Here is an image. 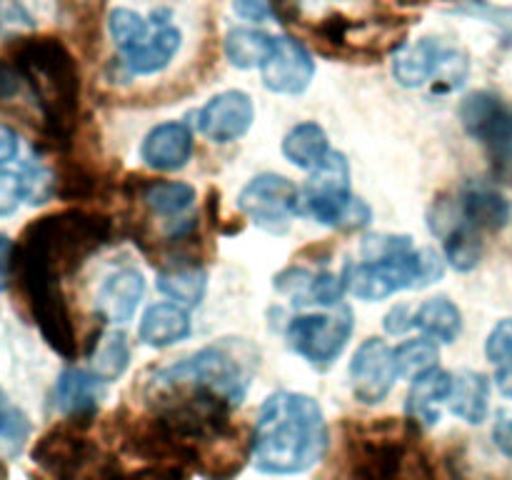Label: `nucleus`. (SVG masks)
Here are the masks:
<instances>
[{
  "label": "nucleus",
  "instance_id": "14",
  "mask_svg": "<svg viewBox=\"0 0 512 480\" xmlns=\"http://www.w3.org/2000/svg\"><path fill=\"white\" fill-rule=\"evenodd\" d=\"M180 43H183V33L173 25L170 10H153L150 33L145 35L143 43L120 55V60L130 75H155L173 63Z\"/></svg>",
  "mask_w": 512,
  "mask_h": 480
},
{
  "label": "nucleus",
  "instance_id": "24",
  "mask_svg": "<svg viewBox=\"0 0 512 480\" xmlns=\"http://www.w3.org/2000/svg\"><path fill=\"white\" fill-rule=\"evenodd\" d=\"M280 150H283V158L295 168L315 170L328 158L330 140L323 125L315 123V120H305V123L293 125L283 135Z\"/></svg>",
  "mask_w": 512,
  "mask_h": 480
},
{
  "label": "nucleus",
  "instance_id": "27",
  "mask_svg": "<svg viewBox=\"0 0 512 480\" xmlns=\"http://www.w3.org/2000/svg\"><path fill=\"white\" fill-rule=\"evenodd\" d=\"M130 365V343L123 330H108L98 335L90 348V370L103 383H113L128 370Z\"/></svg>",
  "mask_w": 512,
  "mask_h": 480
},
{
  "label": "nucleus",
  "instance_id": "41",
  "mask_svg": "<svg viewBox=\"0 0 512 480\" xmlns=\"http://www.w3.org/2000/svg\"><path fill=\"white\" fill-rule=\"evenodd\" d=\"M493 443H495V448L505 455V458L512 460V418H508V415H503V418L495 423Z\"/></svg>",
  "mask_w": 512,
  "mask_h": 480
},
{
  "label": "nucleus",
  "instance_id": "8",
  "mask_svg": "<svg viewBox=\"0 0 512 480\" xmlns=\"http://www.w3.org/2000/svg\"><path fill=\"white\" fill-rule=\"evenodd\" d=\"M465 133L488 153L495 180L512 183V108L490 90H475L458 105Z\"/></svg>",
  "mask_w": 512,
  "mask_h": 480
},
{
  "label": "nucleus",
  "instance_id": "39",
  "mask_svg": "<svg viewBox=\"0 0 512 480\" xmlns=\"http://www.w3.org/2000/svg\"><path fill=\"white\" fill-rule=\"evenodd\" d=\"M13 250V240L0 235V293L10 285V275H13Z\"/></svg>",
  "mask_w": 512,
  "mask_h": 480
},
{
  "label": "nucleus",
  "instance_id": "36",
  "mask_svg": "<svg viewBox=\"0 0 512 480\" xmlns=\"http://www.w3.org/2000/svg\"><path fill=\"white\" fill-rule=\"evenodd\" d=\"M383 328L388 330L390 335H403L408 333L410 328H415V308L408 303H398L385 313Z\"/></svg>",
  "mask_w": 512,
  "mask_h": 480
},
{
  "label": "nucleus",
  "instance_id": "38",
  "mask_svg": "<svg viewBox=\"0 0 512 480\" xmlns=\"http://www.w3.org/2000/svg\"><path fill=\"white\" fill-rule=\"evenodd\" d=\"M18 150H20L18 133H15L10 125L0 123V165H8L10 160L18 158Z\"/></svg>",
  "mask_w": 512,
  "mask_h": 480
},
{
  "label": "nucleus",
  "instance_id": "15",
  "mask_svg": "<svg viewBox=\"0 0 512 480\" xmlns=\"http://www.w3.org/2000/svg\"><path fill=\"white\" fill-rule=\"evenodd\" d=\"M193 150L195 138L190 125L180 123V120H168V123L153 125L145 133L143 143H140V160L150 170L175 173V170H183L190 163Z\"/></svg>",
  "mask_w": 512,
  "mask_h": 480
},
{
  "label": "nucleus",
  "instance_id": "9",
  "mask_svg": "<svg viewBox=\"0 0 512 480\" xmlns=\"http://www.w3.org/2000/svg\"><path fill=\"white\" fill-rule=\"evenodd\" d=\"M355 318L348 305H335L330 313L295 315L285 328L290 350L308 360L310 368L328 370L348 348Z\"/></svg>",
  "mask_w": 512,
  "mask_h": 480
},
{
  "label": "nucleus",
  "instance_id": "1",
  "mask_svg": "<svg viewBox=\"0 0 512 480\" xmlns=\"http://www.w3.org/2000/svg\"><path fill=\"white\" fill-rule=\"evenodd\" d=\"M10 40L8 60L23 75L43 143L55 153H68L78 135L83 95L78 60L55 35H18Z\"/></svg>",
  "mask_w": 512,
  "mask_h": 480
},
{
  "label": "nucleus",
  "instance_id": "29",
  "mask_svg": "<svg viewBox=\"0 0 512 480\" xmlns=\"http://www.w3.org/2000/svg\"><path fill=\"white\" fill-rule=\"evenodd\" d=\"M440 358V350L438 343L430 338H413V340H405L395 348V365H398V375L400 378H418L420 373L425 370L435 368Z\"/></svg>",
  "mask_w": 512,
  "mask_h": 480
},
{
  "label": "nucleus",
  "instance_id": "11",
  "mask_svg": "<svg viewBox=\"0 0 512 480\" xmlns=\"http://www.w3.org/2000/svg\"><path fill=\"white\" fill-rule=\"evenodd\" d=\"M350 388L355 400L363 405H378L393 390L398 375L395 365V348H390L383 338H368L358 345L350 360Z\"/></svg>",
  "mask_w": 512,
  "mask_h": 480
},
{
  "label": "nucleus",
  "instance_id": "4",
  "mask_svg": "<svg viewBox=\"0 0 512 480\" xmlns=\"http://www.w3.org/2000/svg\"><path fill=\"white\" fill-rule=\"evenodd\" d=\"M10 283H15L20 303L28 310V318L40 330L45 343L65 360L80 355L78 330H75L73 310L63 290V278L33 265L15 263Z\"/></svg>",
  "mask_w": 512,
  "mask_h": 480
},
{
  "label": "nucleus",
  "instance_id": "13",
  "mask_svg": "<svg viewBox=\"0 0 512 480\" xmlns=\"http://www.w3.org/2000/svg\"><path fill=\"white\" fill-rule=\"evenodd\" d=\"M260 78L270 93H305L315 78L313 53L300 40L290 38V35H278L268 60L260 65Z\"/></svg>",
  "mask_w": 512,
  "mask_h": 480
},
{
  "label": "nucleus",
  "instance_id": "3",
  "mask_svg": "<svg viewBox=\"0 0 512 480\" xmlns=\"http://www.w3.org/2000/svg\"><path fill=\"white\" fill-rule=\"evenodd\" d=\"M115 220L88 208H65L25 225L15 243V263L48 270L58 278L78 273L113 240Z\"/></svg>",
  "mask_w": 512,
  "mask_h": 480
},
{
  "label": "nucleus",
  "instance_id": "37",
  "mask_svg": "<svg viewBox=\"0 0 512 480\" xmlns=\"http://www.w3.org/2000/svg\"><path fill=\"white\" fill-rule=\"evenodd\" d=\"M233 10L238 18L250 20V23H265L268 18H273L270 0H233Z\"/></svg>",
  "mask_w": 512,
  "mask_h": 480
},
{
  "label": "nucleus",
  "instance_id": "26",
  "mask_svg": "<svg viewBox=\"0 0 512 480\" xmlns=\"http://www.w3.org/2000/svg\"><path fill=\"white\" fill-rule=\"evenodd\" d=\"M275 38L265 30L258 28H233L225 35V58L230 60L233 68L250 70L260 68L268 60L270 50H273Z\"/></svg>",
  "mask_w": 512,
  "mask_h": 480
},
{
  "label": "nucleus",
  "instance_id": "7",
  "mask_svg": "<svg viewBox=\"0 0 512 480\" xmlns=\"http://www.w3.org/2000/svg\"><path fill=\"white\" fill-rule=\"evenodd\" d=\"M318 53L343 60H375L385 53L393 55L405 40V23L388 20H353L333 13L308 28Z\"/></svg>",
  "mask_w": 512,
  "mask_h": 480
},
{
  "label": "nucleus",
  "instance_id": "2",
  "mask_svg": "<svg viewBox=\"0 0 512 480\" xmlns=\"http://www.w3.org/2000/svg\"><path fill=\"white\" fill-rule=\"evenodd\" d=\"M330 428L315 398L293 390L268 395L250 435V460L265 475H300L325 458Z\"/></svg>",
  "mask_w": 512,
  "mask_h": 480
},
{
  "label": "nucleus",
  "instance_id": "16",
  "mask_svg": "<svg viewBox=\"0 0 512 480\" xmlns=\"http://www.w3.org/2000/svg\"><path fill=\"white\" fill-rule=\"evenodd\" d=\"M450 48L453 45H445L440 38H420L418 43H403L393 53V63H390L395 83L408 90L433 85Z\"/></svg>",
  "mask_w": 512,
  "mask_h": 480
},
{
  "label": "nucleus",
  "instance_id": "22",
  "mask_svg": "<svg viewBox=\"0 0 512 480\" xmlns=\"http://www.w3.org/2000/svg\"><path fill=\"white\" fill-rule=\"evenodd\" d=\"M193 323L183 305L155 303L143 313L138 325V340L148 348L163 350L190 338Z\"/></svg>",
  "mask_w": 512,
  "mask_h": 480
},
{
  "label": "nucleus",
  "instance_id": "17",
  "mask_svg": "<svg viewBox=\"0 0 512 480\" xmlns=\"http://www.w3.org/2000/svg\"><path fill=\"white\" fill-rule=\"evenodd\" d=\"M143 295L145 280L140 270L133 265H123V268H115L113 273L105 275V280L100 283L98 295H95V310L105 323L123 325L133 320Z\"/></svg>",
  "mask_w": 512,
  "mask_h": 480
},
{
  "label": "nucleus",
  "instance_id": "25",
  "mask_svg": "<svg viewBox=\"0 0 512 480\" xmlns=\"http://www.w3.org/2000/svg\"><path fill=\"white\" fill-rule=\"evenodd\" d=\"M415 328L435 343L450 345L463 333V313L448 295H438L415 310Z\"/></svg>",
  "mask_w": 512,
  "mask_h": 480
},
{
  "label": "nucleus",
  "instance_id": "12",
  "mask_svg": "<svg viewBox=\"0 0 512 480\" xmlns=\"http://www.w3.org/2000/svg\"><path fill=\"white\" fill-rule=\"evenodd\" d=\"M255 120V105L245 90H223L195 113V130L215 145L243 138Z\"/></svg>",
  "mask_w": 512,
  "mask_h": 480
},
{
  "label": "nucleus",
  "instance_id": "35",
  "mask_svg": "<svg viewBox=\"0 0 512 480\" xmlns=\"http://www.w3.org/2000/svg\"><path fill=\"white\" fill-rule=\"evenodd\" d=\"M485 355L498 368L512 365V318H503L493 325L485 340Z\"/></svg>",
  "mask_w": 512,
  "mask_h": 480
},
{
  "label": "nucleus",
  "instance_id": "40",
  "mask_svg": "<svg viewBox=\"0 0 512 480\" xmlns=\"http://www.w3.org/2000/svg\"><path fill=\"white\" fill-rule=\"evenodd\" d=\"M270 10H273V18H278V23H300V0H270Z\"/></svg>",
  "mask_w": 512,
  "mask_h": 480
},
{
  "label": "nucleus",
  "instance_id": "42",
  "mask_svg": "<svg viewBox=\"0 0 512 480\" xmlns=\"http://www.w3.org/2000/svg\"><path fill=\"white\" fill-rule=\"evenodd\" d=\"M495 383H498L500 393L512 398V365H505V368L498 370V375H495Z\"/></svg>",
  "mask_w": 512,
  "mask_h": 480
},
{
  "label": "nucleus",
  "instance_id": "19",
  "mask_svg": "<svg viewBox=\"0 0 512 480\" xmlns=\"http://www.w3.org/2000/svg\"><path fill=\"white\" fill-rule=\"evenodd\" d=\"M455 205L465 223L478 228L483 235L500 233L510 223V203L495 185L468 183L455 195Z\"/></svg>",
  "mask_w": 512,
  "mask_h": 480
},
{
  "label": "nucleus",
  "instance_id": "34",
  "mask_svg": "<svg viewBox=\"0 0 512 480\" xmlns=\"http://www.w3.org/2000/svg\"><path fill=\"white\" fill-rule=\"evenodd\" d=\"M35 30L30 10L20 0H0V38H18Z\"/></svg>",
  "mask_w": 512,
  "mask_h": 480
},
{
  "label": "nucleus",
  "instance_id": "18",
  "mask_svg": "<svg viewBox=\"0 0 512 480\" xmlns=\"http://www.w3.org/2000/svg\"><path fill=\"white\" fill-rule=\"evenodd\" d=\"M125 193L130 200H140L143 208L148 210L155 218H183L198 200L193 185L183 183V180H148V178H135L133 175L125 183Z\"/></svg>",
  "mask_w": 512,
  "mask_h": 480
},
{
  "label": "nucleus",
  "instance_id": "33",
  "mask_svg": "<svg viewBox=\"0 0 512 480\" xmlns=\"http://www.w3.org/2000/svg\"><path fill=\"white\" fill-rule=\"evenodd\" d=\"M30 198L28 175L0 170V218H8L20 208L23 200Z\"/></svg>",
  "mask_w": 512,
  "mask_h": 480
},
{
  "label": "nucleus",
  "instance_id": "20",
  "mask_svg": "<svg viewBox=\"0 0 512 480\" xmlns=\"http://www.w3.org/2000/svg\"><path fill=\"white\" fill-rule=\"evenodd\" d=\"M450 390H453V373L443 368H430L413 378L408 400H405V413L420 428H435L443 418V405H448Z\"/></svg>",
  "mask_w": 512,
  "mask_h": 480
},
{
  "label": "nucleus",
  "instance_id": "21",
  "mask_svg": "<svg viewBox=\"0 0 512 480\" xmlns=\"http://www.w3.org/2000/svg\"><path fill=\"white\" fill-rule=\"evenodd\" d=\"M105 385L93 370L65 368L55 380V408L65 418H95Z\"/></svg>",
  "mask_w": 512,
  "mask_h": 480
},
{
  "label": "nucleus",
  "instance_id": "30",
  "mask_svg": "<svg viewBox=\"0 0 512 480\" xmlns=\"http://www.w3.org/2000/svg\"><path fill=\"white\" fill-rule=\"evenodd\" d=\"M108 33L118 53L123 55L150 33V20H145L143 15H138L130 8H115L108 15Z\"/></svg>",
  "mask_w": 512,
  "mask_h": 480
},
{
  "label": "nucleus",
  "instance_id": "5",
  "mask_svg": "<svg viewBox=\"0 0 512 480\" xmlns=\"http://www.w3.org/2000/svg\"><path fill=\"white\" fill-rule=\"evenodd\" d=\"M445 255L433 248H413L405 255L385 260H365L345 273L348 290L358 300L378 303L400 290L428 288L445 273Z\"/></svg>",
  "mask_w": 512,
  "mask_h": 480
},
{
  "label": "nucleus",
  "instance_id": "10",
  "mask_svg": "<svg viewBox=\"0 0 512 480\" xmlns=\"http://www.w3.org/2000/svg\"><path fill=\"white\" fill-rule=\"evenodd\" d=\"M298 185L280 173H260L238 195V210L270 235H285L300 213Z\"/></svg>",
  "mask_w": 512,
  "mask_h": 480
},
{
  "label": "nucleus",
  "instance_id": "6",
  "mask_svg": "<svg viewBox=\"0 0 512 480\" xmlns=\"http://www.w3.org/2000/svg\"><path fill=\"white\" fill-rule=\"evenodd\" d=\"M300 195H303V205L310 218L318 220L325 228L360 230L373 220L370 205L353 195L350 163L340 150H330L328 158L318 168L310 170V178Z\"/></svg>",
  "mask_w": 512,
  "mask_h": 480
},
{
  "label": "nucleus",
  "instance_id": "43",
  "mask_svg": "<svg viewBox=\"0 0 512 480\" xmlns=\"http://www.w3.org/2000/svg\"><path fill=\"white\" fill-rule=\"evenodd\" d=\"M0 480H8V468L3 463H0Z\"/></svg>",
  "mask_w": 512,
  "mask_h": 480
},
{
  "label": "nucleus",
  "instance_id": "28",
  "mask_svg": "<svg viewBox=\"0 0 512 480\" xmlns=\"http://www.w3.org/2000/svg\"><path fill=\"white\" fill-rule=\"evenodd\" d=\"M155 288L183 308H195V305L203 303L205 290H208V273H205V268L158 270Z\"/></svg>",
  "mask_w": 512,
  "mask_h": 480
},
{
  "label": "nucleus",
  "instance_id": "32",
  "mask_svg": "<svg viewBox=\"0 0 512 480\" xmlns=\"http://www.w3.org/2000/svg\"><path fill=\"white\" fill-rule=\"evenodd\" d=\"M415 245L410 235L398 233H373L363 238V258L365 260H385L395 255L410 253Z\"/></svg>",
  "mask_w": 512,
  "mask_h": 480
},
{
  "label": "nucleus",
  "instance_id": "44",
  "mask_svg": "<svg viewBox=\"0 0 512 480\" xmlns=\"http://www.w3.org/2000/svg\"><path fill=\"white\" fill-rule=\"evenodd\" d=\"M405 3H428V0H405Z\"/></svg>",
  "mask_w": 512,
  "mask_h": 480
},
{
  "label": "nucleus",
  "instance_id": "23",
  "mask_svg": "<svg viewBox=\"0 0 512 480\" xmlns=\"http://www.w3.org/2000/svg\"><path fill=\"white\" fill-rule=\"evenodd\" d=\"M450 413L470 425H480L490 410V380L478 370L453 373V390L448 398Z\"/></svg>",
  "mask_w": 512,
  "mask_h": 480
},
{
  "label": "nucleus",
  "instance_id": "31",
  "mask_svg": "<svg viewBox=\"0 0 512 480\" xmlns=\"http://www.w3.org/2000/svg\"><path fill=\"white\" fill-rule=\"evenodd\" d=\"M30 435V420L20 408L8 400L5 390L0 388V445L8 453H20Z\"/></svg>",
  "mask_w": 512,
  "mask_h": 480
}]
</instances>
